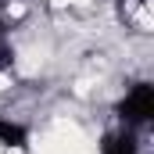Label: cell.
Returning <instances> with one entry per match:
<instances>
[{
    "label": "cell",
    "mask_w": 154,
    "mask_h": 154,
    "mask_svg": "<svg viewBox=\"0 0 154 154\" xmlns=\"http://www.w3.org/2000/svg\"><path fill=\"white\" fill-rule=\"evenodd\" d=\"M154 118V86L151 82H136L125 90V97L118 100V122L129 129H140Z\"/></svg>",
    "instance_id": "obj_1"
},
{
    "label": "cell",
    "mask_w": 154,
    "mask_h": 154,
    "mask_svg": "<svg viewBox=\"0 0 154 154\" xmlns=\"http://www.w3.org/2000/svg\"><path fill=\"white\" fill-rule=\"evenodd\" d=\"M0 147H7V151H25V147H29V129H25L22 122L0 118Z\"/></svg>",
    "instance_id": "obj_2"
},
{
    "label": "cell",
    "mask_w": 154,
    "mask_h": 154,
    "mask_svg": "<svg viewBox=\"0 0 154 154\" xmlns=\"http://www.w3.org/2000/svg\"><path fill=\"white\" fill-rule=\"evenodd\" d=\"M100 154H136V133L129 125H122L118 133H108Z\"/></svg>",
    "instance_id": "obj_3"
},
{
    "label": "cell",
    "mask_w": 154,
    "mask_h": 154,
    "mask_svg": "<svg viewBox=\"0 0 154 154\" xmlns=\"http://www.w3.org/2000/svg\"><path fill=\"white\" fill-rule=\"evenodd\" d=\"M14 65V50H11V43H7V36L0 39V72H7Z\"/></svg>",
    "instance_id": "obj_4"
}]
</instances>
